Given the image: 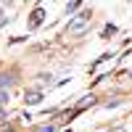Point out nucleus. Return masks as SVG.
<instances>
[{
    "label": "nucleus",
    "mask_w": 132,
    "mask_h": 132,
    "mask_svg": "<svg viewBox=\"0 0 132 132\" xmlns=\"http://www.w3.org/2000/svg\"><path fill=\"white\" fill-rule=\"evenodd\" d=\"M90 19H93V13H90V11H82V13L77 16V19H71V21H69L66 32H69V35H82V32L90 27Z\"/></svg>",
    "instance_id": "f257e3e1"
},
{
    "label": "nucleus",
    "mask_w": 132,
    "mask_h": 132,
    "mask_svg": "<svg viewBox=\"0 0 132 132\" xmlns=\"http://www.w3.org/2000/svg\"><path fill=\"white\" fill-rule=\"evenodd\" d=\"M42 19H45V11H42V8H35V11H32V19H29V27L37 29V27L42 24Z\"/></svg>",
    "instance_id": "f03ea898"
},
{
    "label": "nucleus",
    "mask_w": 132,
    "mask_h": 132,
    "mask_svg": "<svg viewBox=\"0 0 132 132\" xmlns=\"http://www.w3.org/2000/svg\"><path fill=\"white\" fill-rule=\"evenodd\" d=\"M40 101H42V93H40V90H29V93H27V103H29V106H37Z\"/></svg>",
    "instance_id": "7ed1b4c3"
},
{
    "label": "nucleus",
    "mask_w": 132,
    "mask_h": 132,
    "mask_svg": "<svg viewBox=\"0 0 132 132\" xmlns=\"http://www.w3.org/2000/svg\"><path fill=\"white\" fill-rule=\"evenodd\" d=\"M11 85H13V74H0V90H5Z\"/></svg>",
    "instance_id": "20e7f679"
},
{
    "label": "nucleus",
    "mask_w": 132,
    "mask_h": 132,
    "mask_svg": "<svg viewBox=\"0 0 132 132\" xmlns=\"http://www.w3.org/2000/svg\"><path fill=\"white\" fill-rule=\"evenodd\" d=\"M93 103H95V98H93V95H85L82 101H79V106H77V111H79V108H85V106H93Z\"/></svg>",
    "instance_id": "39448f33"
},
{
    "label": "nucleus",
    "mask_w": 132,
    "mask_h": 132,
    "mask_svg": "<svg viewBox=\"0 0 132 132\" xmlns=\"http://www.w3.org/2000/svg\"><path fill=\"white\" fill-rule=\"evenodd\" d=\"M111 35H116V27L114 24H106L103 27V37H111Z\"/></svg>",
    "instance_id": "423d86ee"
},
{
    "label": "nucleus",
    "mask_w": 132,
    "mask_h": 132,
    "mask_svg": "<svg viewBox=\"0 0 132 132\" xmlns=\"http://www.w3.org/2000/svg\"><path fill=\"white\" fill-rule=\"evenodd\" d=\"M11 101V98H8V90H0V106H5Z\"/></svg>",
    "instance_id": "0eeeda50"
},
{
    "label": "nucleus",
    "mask_w": 132,
    "mask_h": 132,
    "mask_svg": "<svg viewBox=\"0 0 132 132\" xmlns=\"http://www.w3.org/2000/svg\"><path fill=\"white\" fill-rule=\"evenodd\" d=\"M77 8H79V3H66V13H74Z\"/></svg>",
    "instance_id": "6e6552de"
},
{
    "label": "nucleus",
    "mask_w": 132,
    "mask_h": 132,
    "mask_svg": "<svg viewBox=\"0 0 132 132\" xmlns=\"http://www.w3.org/2000/svg\"><path fill=\"white\" fill-rule=\"evenodd\" d=\"M35 132H56V129H53V127H50V124H45V127H37V129H35Z\"/></svg>",
    "instance_id": "1a4fd4ad"
},
{
    "label": "nucleus",
    "mask_w": 132,
    "mask_h": 132,
    "mask_svg": "<svg viewBox=\"0 0 132 132\" xmlns=\"http://www.w3.org/2000/svg\"><path fill=\"white\" fill-rule=\"evenodd\" d=\"M5 21H8V19H5V11H3V5H0V27H3Z\"/></svg>",
    "instance_id": "9d476101"
},
{
    "label": "nucleus",
    "mask_w": 132,
    "mask_h": 132,
    "mask_svg": "<svg viewBox=\"0 0 132 132\" xmlns=\"http://www.w3.org/2000/svg\"><path fill=\"white\" fill-rule=\"evenodd\" d=\"M108 132H124V127H114V129H108Z\"/></svg>",
    "instance_id": "9b49d317"
},
{
    "label": "nucleus",
    "mask_w": 132,
    "mask_h": 132,
    "mask_svg": "<svg viewBox=\"0 0 132 132\" xmlns=\"http://www.w3.org/2000/svg\"><path fill=\"white\" fill-rule=\"evenodd\" d=\"M5 132H16V129H11V127H8V129H5Z\"/></svg>",
    "instance_id": "f8f14e48"
},
{
    "label": "nucleus",
    "mask_w": 132,
    "mask_h": 132,
    "mask_svg": "<svg viewBox=\"0 0 132 132\" xmlns=\"http://www.w3.org/2000/svg\"><path fill=\"white\" fill-rule=\"evenodd\" d=\"M129 77H132V69H129Z\"/></svg>",
    "instance_id": "ddd939ff"
}]
</instances>
